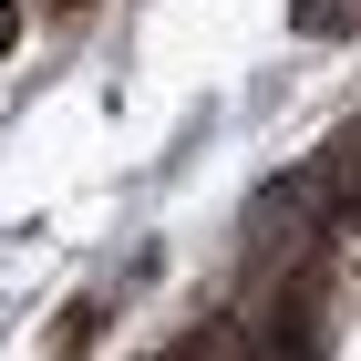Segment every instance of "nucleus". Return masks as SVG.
Returning a JSON list of instances; mask_svg holds the SVG:
<instances>
[{"label":"nucleus","instance_id":"obj_1","mask_svg":"<svg viewBox=\"0 0 361 361\" xmlns=\"http://www.w3.org/2000/svg\"><path fill=\"white\" fill-rule=\"evenodd\" d=\"M104 320H114V289H83V300L52 320V341H42V361H93V341H104Z\"/></svg>","mask_w":361,"mask_h":361},{"label":"nucleus","instance_id":"obj_2","mask_svg":"<svg viewBox=\"0 0 361 361\" xmlns=\"http://www.w3.org/2000/svg\"><path fill=\"white\" fill-rule=\"evenodd\" d=\"M300 42H361V0H289Z\"/></svg>","mask_w":361,"mask_h":361},{"label":"nucleus","instance_id":"obj_3","mask_svg":"<svg viewBox=\"0 0 361 361\" xmlns=\"http://www.w3.org/2000/svg\"><path fill=\"white\" fill-rule=\"evenodd\" d=\"M11 42H21V0H0V62H11Z\"/></svg>","mask_w":361,"mask_h":361},{"label":"nucleus","instance_id":"obj_4","mask_svg":"<svg viewBox=\"0 0 361 361\" xmlns=\"http://www.w3.org/2000/svg\"><path fill=\"white\" fill-rule=\"evenodd\" d=\"M52 11H62V21H83V11H93V0H52Z\"/></svg>","mask_w":361,"mask_h":361}]
</instances>
